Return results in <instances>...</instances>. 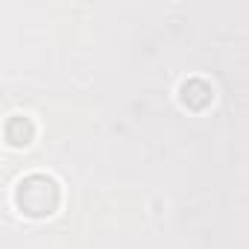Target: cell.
<instances>
[{
    "label": "cell",
    "instance_id": "cell-1",
    "mask_svg": "<svg viewBox=\"0 0 249 249\" xmlns=\"http://www.w3.org/2000/svg\"><path fill=\"white\" fill-rule=\"evenodd\" d=\"M12 199H15V208L27 220H47L62 205V188L47 173H30L15 185Z\"/></svg>",
    "mask_w": 249,
    "mask_h": 249
},
{
    "label": "cell",
    "instance_id": "cell-2",
    "mask_svg": "<svg viewBox=\"0 0 249 249\" xmlns=\"http://www.w3.org/2000/svg\"><path fill=\"white\" fill-rule=\"evenodd\" d=\"M179 100H182L185 108H191V111H202V108L211 106V100H214V88H211L202 76H191V79H185V82L179 85Z\"/></svg>",
    "mask_w": 249,
    "mask_h": 249
},
{
    "label": "cell",
    "instance_id": "cell-3",
    "mask_svg": "<svg viewBox=\"0 0 249 249\" xmlns=\"http://www.w3.org/2000/svg\"><path fill=\"white\" fill-rule=\"evenodd\" d=\"M3 138L9 141V147H30L36 141V123L33 117L27 114H12L6 123H3Z\"/></svg>",
    "mask_w": 249,
    "mask_h": 249
}]
</instances>
